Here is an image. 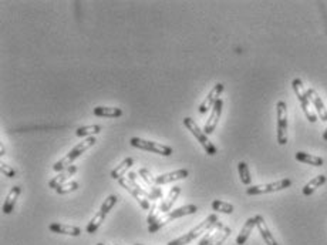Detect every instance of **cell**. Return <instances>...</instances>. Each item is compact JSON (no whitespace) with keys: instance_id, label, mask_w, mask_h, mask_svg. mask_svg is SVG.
<instances>
[{"instance_id":"cell-32","label":"cell","mask_w":327,"mask_h":245,"mask_svg":"<svg viewBox=\"0 0 327 245\" xmlns=\"http://www.w3.org/2000/svg\"><path fill=\"white\" fill-rule=\"evenodd\" d=\"M0 170L3 173V176L9 177V178H15L16 177V170H13V167H10L8 164H5V162L0 164Z\"/></svg>"},{"instance_id":"cell-9","label":"cell","mask_w":327,"mask_h":245,"mask_svg":"<svg viewBox=\"0 0 327 245\" xmlns=\"http://www.w3.org/2000/svg\"><path fill=\"white\" fill-rule=\"evenodd\" d=\"M290 185H292V180H289V178H283V180L274 181V183L259 184V185L248 187L246 194H248V195H262V194H269V192L286 190V188H289Z\"/></svg>"},{"instance_id":"cell-24","label":"cell","mask_w":327,"mask_h":245,"mask_svg":"<svg viewBox=\"0 0 327 245\" xmlns=\"http://www.w3.org/2000/svg\"><path fill=\"white\" fill-rule=\"evenodd\" d=\"M326 176H323V174H320V176L314 177L313 180H310L309 183L306 184L303 187V195H306V197H309V195H312L313 192L316 191L319 187H321L323 184L326 183Z\"/></svg>"},{"instance_id":"cell-10","label":"cell","mask_w":327,"mask_h":245,"mask_svg":"<svg viewBox=\"0 0 327 245\" xmlns=\"http://www.w3.org/2000/svg\"><path fill=\"white\" fill-rule=\"evenodd\" d=\"M276 115H277V143L281 146H285L288 143V106L285 101H277Z\"/></svg>"},{"instance_id":"cell-13","label":"cell","mask_w":327,"mask_h":245,"mask_svg":"<svg viewBox=\"0 0 327 245\" xmlns=\"http://www.w3.org/2000/svg\"><path fill=\"white\" fill-rule=\"evenodd\" d=\"M190 176V171L185 169L175 170L171 173H165L161 176H155V184L157 185H164V184L174 183V181H179V180H185L186 177Z\"/></svg>"},{"instance_id":"cell-16","label":"cell","mask_w":327,"mask_h":245,"mask_svg":"<svg viewBox=\"0 0 327 245\" xmlns=\"http://www.w3.org/2000/svg\"><path fill=\"white\" fill-rule=\"evenodd\" d=\"M181 194V187L179 185H174L169 192H168V197L162 202H161L160 206H158V211L161 213H169L171 210H172V206L175 204L176 198H178V195Z\"/></svg>"},{"instance_id":"cell-6","label":"cell","mask_w":327,"mask_h":245,"mask_svg":"<svg viewBox=\"0 0 327 245\" xmlns=\"http://www.w3.org/2000/svg\"><path fill=\"white\" fill-rule=\"evenodd\" d=\"M118 184L121 185L122 188H125L134 198L137 199L138 204L144 208V210H151V208H150V192L145 191L139 184L132 183L128 177H122V178H120V180H118Z\"/></svg>"},{"instance_id":"cell-31","label":"cell","mask_w":327,"mask_h":245,"mask_svg":"<svg viewBox=\"0 0 327 245\" xmlns=\"http://www.w3.org/2000/svg\"><path fill=\"white\" fill-rule=\"evenodd\" d=\"M138 176L144 180L147 185H150V188H152V187H157V184H155V177L152 176L151 173H150V171H148L147 169L139 170V171H138Z\"/></svg>"},{"instance_id":"cell-22","label":"cell","mask_w":327,"mask_h":245,"mask_svg":"<svg viewBox=\"0 0 327 245\" xmlns=\"http://www.w3.org/2000/svg\"><path fill=\"white\" fill-rule=\"evenodd\" d=\"M132 164H134V158L132 157H127V158H124V160L115 167L113 171H111V178H114V180H120L122 177L125 176V173H127V170L131 169L132 167Z\"/></svg>"},{"instance_id":"cell-37","label":"cell","mask_w":327,"mask_h":245,"mask_svg":"<svg viewBox=\"0 0 327 245\" xmlns=\"http://www.w3.org/2000/svg\"><path fill=\"white\" fill-rule=\"evenodd\" d=\"M114 245H118V244H114Z\"/></svg>"},{"instance_id":"cell-1","label":"cell","mask_w":327,"mask_h":245,"mask_svg":"<svg viewBox=\"0 0 327 245\" xmlns=\"http://www.w3.org/2000/svg\"><path fill=\"white\" fill-rule=\"evenodd\" d=\"M96 143H97L96 137H88V138H85V140H83V141H80L77 146H74L71 150H70V153L67 154V155H64L61 160H59L56 164H54L53 170L54 171L61 173V171H64V170H67L69 167H71V166H73V162H74L78 157H81V154L85 153L88 148H91Z\"/></svg>"},{"instance_id":"cell-25","label":"cell","mask_w":327,"mask_h":245,"mask_svg":"<svg viewBox=\"0 0 327 245\" xmlns=\"http://www.w3.org/2000/svg\"><path fill=\"white\" fill-rule=\"evenodd\" d=\"M230 232H232V230L229 228V227H222L221 230L216 231L215 234H213L212 239H211V242H209V245H222L226 239H228V237L230 235Z\"/></svg>"},{"instance_id":"cell-11","label":"cell","mask_w":327,"mask_h":245,"mask_svg":"<svg viewBox=\"0 0 327 245\" xmlns=\"http://www.w3.org/2000/svg\"><path fill=\"white\" fill-rule=\"evenodd\" d=\"M223 92V83H216V85L213 86L212 90L208 93V96H206V99L201 103V106H199L198 111L201 114H205L206 111H209L211 108L216 104V101L221 99L219 96Z\"/></svg>"},{"instance_id":"cell-8","label":"cell","mask_w":327,"mask_h":245,"mask_svg":"<svg viewBox=\"0 0 327 245\" xmlns=\"http://www.w3.org/2000/svg\"><path fill=\"white\" fill-rule=\"evenodd\" d=\"M129 144L132 147H135L138 150H144V151H150V153L160 154L164 157H169L172 155L174 150L172 147L165 146V144H160V143H155V141H150V140H144V138L139 137H132L129 140Z\"/></svg>"},{"instance_id":"cell-5","label":"cell","mask_w":327,"mask_h":245,"mask_svg":"<svg viewBox=\"0 0 327 245\" xmlns=\"http://www.w3.org/2000/svg\"><path fill=\"white\" fill-rule=\"evenodd\" d=\"M183 126L186 127V130H190V133L194 136V137L198 140L199 144L204 147V150H205V153L208 154V155H215V154L218 153L216 147L213 146L212 143L209 141L208 136L204 133V130H201V129H199V126L195 123L194 118H191V117H185V118H183Z\"/></svg>"},{"instance_id":"cell-17","label":"cell","mask_w":327,"mask_h":245,"mask_svg":"<svg viewBox=\"0 0 327 245\" xmlns=\"http://www.w3.org/2000/svg\"><path fill=\"white\" fill-rule=\"evenodd\" d=\"M76 173H77V166H71V167H69L67 170L61 171L59 176H56L54 178H52V180L49 181V187H50L52 190H57L60 185L66 184V181L74 176Z\"/></svg>"},{"instance_id":"cell-4","label":"cell","mask_w":327,"mask_h":245,"mask_svg":"<svg viewBox=\"0 0 327 245\" xmlns=\"http://www.w3.org/2000/svg\"><path fill=\"white\" fill-rule=\"evenodd\" d=\"M117 201H118V197L114 195V194L108 195V197L104 199V202H103V204H101V207H100L99 213L92 217L91 221L88 222V225H87V232H88V234H94V232H97V230L101 227V224H103L104 220L107 218L108 213L114 208V206L117 204Z\"/></svg>"},{"instance_id":"cell-27","label":"cell","mask_w":327,"mask_h":245,"mask_svg":"<svg viewBox=\"0 0 327 245\" xmlns=\"http://www.w3.org/2000/svg\"><path fill=\"white\" fill-rule=\"evenodd\" d=\"M212 210L216 213H222V214H232L235 211V207L229 202L221 201V199H215L212 201Z\"/></svg>"},{"instance_id":"cell-36","label":"cell","mask_w":327,"mask_h":245,"mask_svg":"<svg viewBox=\"0 0 327 245\" xmlns=\"http://www.w3.org/2000/svg\"><path fill=\"white\" fill-rule=\"evenodd\" d=\"M134 245H143V244H134Z\"/></svg>"},{"instance_id":"cell-19","label":"cell","mask_w":327,"mask_h":245,"mask_svg":"<svg viewBox=\"0 0 327 245\" xmlns=\"http://www.w3.org/2000/svg\"><path fill=\"white\" fill-rule=\"evenodd\" d=\"M20 192H22V187L20 185H15L10 191H9L8 197L5 199V204H3V213L6 215L12 214L13 213V210L16 207V201L19 198V195H20Z\"/></svg>"},{"instance_id":"cell-35","label":"cell","mask_w":327,"mask_h":245,"mask_svg":"<svg viewBox=\"0 0 327 245\" xmlns=\"http://www.w3.org/2000/svg\"><path fill=\"white\" fill-rule=\"evenodd\" d=\"M97 245H104V244H103V242H99V244H97Z\"/></svg>"},{"instance_id":"cell-23","label":"cell","mask_w":327,"mask_h":245,"mask_svg":"<svg viewBox=\"0 0 327 245\" xmlns=\"http://www.w3.org/2000/svg\"><path fill=\"white\" fill-rule=\"evenodd\" d=\"M295 157H296L297 161L304 162V164H310V166H314V167H321V166L324 164V161H323L321 157L312 155V154L304 153V151H297Z\"/></svg>"},{"instance_id":"cell-26","label":"cell","mask_w":327,"mask_h":245,"mask_svg":"<svg viewBox=\"0 0 327 245\" xmlns=\"http://www.w3.org/2000/svg\"><path fill=\"white\" fill-rule=\"evenodd\" d=\"M101 133V126H97V124H94V126H84V127H78L76 130V136L77 137H85V136H88V137H94L96 134H99Z\"/></svg>"},{"instance_id":"cell-3","label":"cell","mask_w":327,"mask_h":245,"mask_svg":"<svg viewBox=\"0 0 327 245\" xmlns=\"http://www.w3.org/2000/svg\"><path fill=\"white\" fill-rule=\"evenodd\" d=\"M197 213H198V207H197V206H194V204H188V206H183V207L175 208V210H172V211L167 213L164 217H160L157 221L152 222L151 225H148V231L154 234V232H157V231L161 230V228H164L167 224H169L171 221H174V220H176V218H182V217L197 214Z\"/></svg>"},{"instance_id":"cell-18","label":"cell","mask_w":327,"mask_h":245,"mask_svg":"<svg viewBox=\"0 0 327 245\" xmlns=\"http://www.w3.org/2000/svg\"><path fill=\"white\" fill-rule=\"evenodd\" d=\"M255 217H256V227H258L259 232H260V235L263 238V241L266 242V245H279L273 235H272L270 230H269L265 218L262 215H255Z\"/></svg>"},{"instance_id":"cell-20","label":"cell","mask_w":327,"mask_h":245,"mask_svg":"<svg viewBox=\"0 0 327 245\" xmlns=\"http://www.w3.org/2000/svg\"><path fill=\"white\" fill-rule=\"evenodd\" d=\"M255 227H256V217H251V218L244 224V228L241 230L239 235L236 238V244L244 245L245 242L248 241V238H249V235H251V232L253 231Z\"/></svg>"},{"instance_id":"cell-28","label":"cell","mask_w":327,"mask_h":245,"mask_svg":"<svg viewBox=\"0 0 327 245\" xmlns=\"http://www.w3.org/2000/svg\"><path fill=\"white\" fill-rule=\"evenodd\" d=\"M238 171H239V178H241L242 184H245V185H251L252 177L251 173H249V167H248V164H246L245 161H241V162L238 164Z\"/></svg>"},{"instance_id":"cell-33","label":"cell","mask_w":327,"mask_h":245,"mask_svg":"<svg viewBox=\"0 0 327 245\" xmlns=\"http://www.w3.org/2000/svg\"><path fill=\"white\" fill-rule=\"evenodd\" d=\"M0 154H2V155H5V146H0Z\"/></svg>"},{"instance_id":"cell-34","label":"cell","mask_w":327,"mask_h":245,"mask_svg":"<svg viewBox=\"0 0 327 245\" xmlns=\"http://www.w3.org/2000/svg\"><path fill=\"white\" fill-rule=\"evenodd\" d=\"M323 140H324V141H327V129L324 130V133H323Z\"/></svg>"},{"instance_id":"cell-7","label":"cell","mask_w":327,"mask_h":245,"mask_svg":"<svg viewBox=\"0 0 327 245\" xmlns=\"http://www.w3.org/2000/svg\"><path fill=\"white\" fill-rule=\"evenodd\" d=\"M292 87H293V90L296 93L297 99L300 101L302 110H303V113L306 114V117H307V120L310 123L317 121V115H316V113H313L312 111V101H310L309 96H307V92H306V89H304L303 81H302L300 78H295V80L292 81Z\"/></svg>"},{"instance_id":"cell-12","label":"cell","mask_w":327,"mask_h":245,"mask_svg":"<svg viewBox=\"0 0 327 245\" xmlns=\"http://www.w3.org/2000/svg\"><path fill=\"white\" fill-rule=\"evenodd\" d=\"M222 107H223V101H222V99H219L216 101V104L212 107V111H211V114H209V118H208L205 123L204 133H205L206 136L212 134L213 131H215V129H216L218 121H219V118H221Z\"/></svg>"},{"instance_id":"cell-29","label":"cell","mask_w":327,"mask_h":245,"mask_svg":"<svg viewBox=\"0 0 327 245\" xmlns=\"http://www.w3.org/2000/svg\"><path fill=\"white\" fill-rule=\"evenodd\" d=\"M76 190H78V183L77 181H70V183L60 185L56 191H57V194H60V195H66V194H70V192L76 191Z\"/></svg>"},{"instance_id":"cell-21","label":"cell","mask_w":327,"mask_h":245,"mask_svg":"<svg viewBox=\"0 0 327 245\" xmlns=\"http://www.w3.org/2000/svg\"><path fill=\"white\" fill-rule=\"evenodd\" d=\"M92 114L96 117H108V118H117L121 117L122 110L120 107H104V106H99L92 110Z\"/></svg>"},{"instance_id":"cell-15","label":"cell","mask_w":327,"mask_h":245,"mask_svg":"<svg viewBox=\"0 0 327 245\" xmlns=\"http://www.w3.org/2000/svg\"><path fill=\"white\" fill-rule=\"evenodd\" d=\"M307 96L312 101V106L316 108V113L319 115V118L321 121H327V108L324 107V103L323 100L320 99V96L317 94V92L314 89H307Z\"/></svg>"},{"instance_id":"cell-14","label":"cell","mask_w":327,"mask_h":245,"mask_svg":"<svg viewBox=\"0 0 327 245\" xmlns=\"http://www.w3.org/2000/svg\"><path fill=\"white\" fill-rule=\"evenodd\" d=\"M49 230L54 234H63V235H70V237H80L81 235V228H78L76 225L60 224V222H52L49 225Z\"/></svg>"},{"instance_id":"cell-2","label":"cell","mask_w":327,"mask_h":245,"mask_svg":"<svg viewBox=\"0 0 327 245\" xmlns=\"http://www.w3.org/2000/svg\"><path fill=\"white\" fill-rule=\"evenodd\" d=\"M216 222H219V220H218V215L216 214L208 215L205 220H204L202 222H199L195 228H192L190 232H186V234H185V235H182V237L176 238V239H174V241H169L167 245H188V244H191L192 241H195L197 238L201 237L204 232H208V231L211 230V228H212Z\"/></svg>"},{"instance_id":"cell-30","label":"cell","mask_w":327,"mask_h":245,"mask_svg":"<svg viewBox=\"0 0 327 245\" xmlns=\"http://www.w3.org/2000/svg\"><path fill=\"white\" fill-rule=\"evenodd\" d=\"M222 227H223V224H222V222H216V224L213 225L212 228H211V230L206 232L205 237H204L202 239H201V241H199L198 245H209V242H211V239H212V237H213V234H215L216 231L221 230Z\"/></svg>"}]
</instances>
